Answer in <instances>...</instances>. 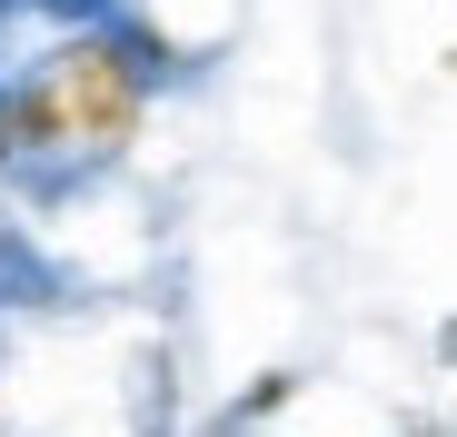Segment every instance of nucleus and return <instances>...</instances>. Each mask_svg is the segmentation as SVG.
Returning a JSON list of instances; mask_svg holds the SVG:
<instances>
[{"label":"nucleus","mask_w":457,"mask_h":437,"mask_svg":"<svg viewBox=\"0 0 457 437\" xmlns=\"http://www.w3.org/2000/svg\"><path fill=\"white\" fill-rule=\"evenodd\" d=\"M160 70H179L160 40H149L139 21H100V30H70L50 40L21 80H11V169H60V179H80V169H110L139 120H149V80Z\"/></svg>","instance_id":"f257e3e1"},{"label":"nucleus","mask_w":457,"mask_h":437,"mask_svg":"<svg viewBox=\"0 0 457 437\" xmlns=\"http://www.w3.org/2000/svg\"><path fill=\"white\" fill-rule=\"evenodd\" d=\"M298 398V368H269L259 388H239V398H228V417H219V437H249V427H269L278 408Z\"/></svg>","instance_id":"f03ea898"},{"label":"nucleus","mask_w":457,"mask_h":437,"mask_svg":"<svg viewBox=\"0 0 457 437\" xmlns=\"http://www.w3.org/2000/svg\"><path fill=\"white\" fill-rule=\"evenodd\" d=\"M0 169H11V80H0Z\"/></svg>","instance_id":"7ed1b4c3"},{"label":"nucleus","mask_w":457,"mask_h":437,"mask_svg":"<svg viewBox=\"0 0 457 437\" xmlns=\"http://www.w3.org/2000/svg\"><path fill=\"white\" fill-rule=\"evenodd\" d=\"M408 437H428V427H408Z\"/></svg>","instance_id":"20e7f679"},{"label":"nucleus","mask_w":457,"mask_h":437,"mask_svg":"<svg viewBox=\"0 0 457 437\" xmlns=\"http://www.w3.org/2000/svg\"><path fill=\"white\" fill-rule=\"evenodd\" d=\"M447 427H457V417H447Z\"/></svg>","instance_id":"39448f33"}]
</instances>
